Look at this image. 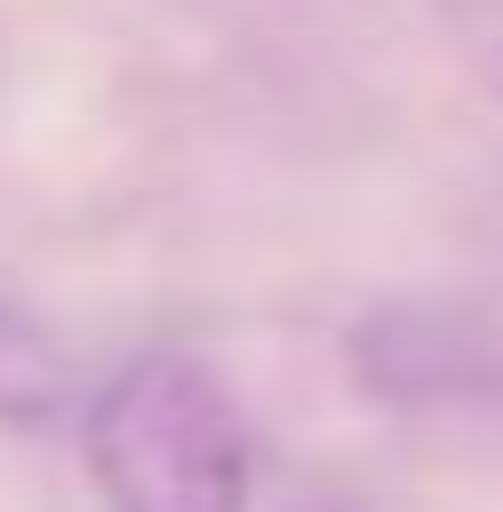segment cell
<instances>
[{"instance_id":"cell-1","label":"cell","mask_w":503,"mask_h":512,"mask_svg":"<svg viewBox=\"0 0 503 512\" xmlns=\"http://www.w3.org/2000/svg\"><path fill=\"white\" fill-rule=\"evenodd\" d=\"M76 446L105 512H247L257 427L200 351H133L76 408Z\"/></svg>"},{"instance_id":"cell-2","label":"cell","mask_w":503,"mask_h":512,"mask_svg":"<svg viewBox=\"0 0 503 512\" xmlns=\"http://www.w3.org/2000/svg\"><path fill=\"white\" fill-rule=\"evenodd\" d=\"M76 408H86V389H76L67 342H57L29 304L0 294V427H57V418H76Z\"/></svg>"},{"instance_id":"cell-3","label":"cell","mask_w":503,"mask_h":512,"mask_svg":"<svg viewBox=\"0 0 503 512\" xmlns=\"http://www.w3.org/2000/svg\"><path fill=\"white\" fill-rule=\"evenodd\" d=\"M475 48H485V57H494V76H503V19H494V29H475Z\"/></svg>"},{"instance_id":"cell-4","label":"cell","mask_w":503,"mask_h":512,"mask_svg":"<svg viewBox=\"0 0 503 512\" xmlns=\"http://www.w3.org/2000/svg\"><path fill=\"white\" fill-rule=\"evenodd\" d=\"M485 399H503V342H494V370H485Z\"/></svg>"}]
</instances>
